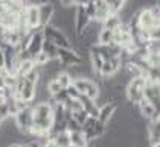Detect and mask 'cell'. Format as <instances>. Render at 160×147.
Wrapping results in <instances>:
<instances>
[{
    "label": "cell",
    "mask_w": 160,
    "mask_h": 147,
    "mask_svg": "<svg viewBox=\"0 0 160 147\" xmlns=\"http://www.w3.org/2000/svg\"><path fill=\"white\" fill-rule=\"evenodd\" d=\"M147 85V79L143 76L131 77L128 84L125 85V99L130 105H139V102L143 99V88Z\"/></svg>",
    "instance_id": "1"
},
{
    "label": "cell",
    "mask_w": 160,
    "mask_h": 147,
    "mask_svg": "<svg viewBox=\"0 0 160 147\" xmlns=\"http://www.w3.org/2000/svg\"><path fill=\"white\" fill-rule=\"evenodd\" d=\"M43 37H44V41L53 44L57 49H72L69 37L58 27H53L50 25L43 27Z\"/></svg>",
    "instance_id": "2"
},
{
    "label": "cell",
    "mask_w": 160,
    "mask_h": 147,
    "mask_svg": "<svg viewBox=\"0 0 160 147\" xmlns=\"http://www.w3.org/2000/svg\"><path fill=\"white\" fill-rule=\"evenodd\" d=\"M15 124L18 127V131L25 135H31V127L34 124V114H32V106L28 105L26 108L17 112V115L14 117Z\"/></svg>",
    "instance_id": "3"
},
{
    "label": "cell",
    "mask_w": 160,
    "mask_h": 147,
    "mask_svg": "<svg viewBox=\"0 0 160 147\" xmlns=\"http://www.w3.org/2000/svg\"><path fill=\"white\" fill-rule=\"evenodd\" d=\"M43 43H44L43 29L32 30L31 38H29V41H28V46H26V52L29 53L31 59H34L38 53H41V49H43Z\"/></svg>",
    "instance_id": "4"
},
{
    "label": "cell",
    "mask_w": 160,
    "mask_h": 147,
    "mask_svg": "<svg viewBox=\"0 0 160 147\" xmlns=\"http://www.w3.org/2000/svg\"><path fill=\"white\" fill-rule=\"evenodd\" d=\"M23 17H25V25L29 30H37L40 29V17H38V5H34V3H28L26 2V8L25 12H23Z\"/></svg>",
    "instance_id": "5"
},
{
    "label": "cell",
    "mask_w": 160,
    "mask_h": 147,
    "mask_svg": "<svg viewBox=\"0 0 160 147\" xmlns=\"http://www.w3.org/2000/svg\"><path fill=\"white\" fill-rule=\"evenodd\" d=\"M57 59L66 68L81 64V58H79V55L76 53L75 49H58V58Z\"/></svg>",
    "instance_id": "6"
},
{
    "label": "cell",
    "mask_w": 160,
    "mask_h": 147,
    "mask_svg": "<svg viewBox=\"0 0 160 147\" xmlns=\"http://www.w3.org/2000/svg\"><path fill=\"white\" fill-rule=\"evenodd\" d=\"M55 14V5L52 2H44L38 5V17H40V29L50 25Z\"/></svg>",
    "instance_id": "7"
},
{
    "label": "cell",
    "mask_w": 160,
    "mask_h": 147,
    "mask_svg": "<svg viewBox=\"0 0 160 147\" xmlns=\"http://www.w3.org/2000/svg\"><path fill=\"white\" fill-rule=\"evenodd\" d=\"M143 99L148 100L154 108L159 109V102H160L159 82H147V85L143 88Z\"/></svg>",
    "instance_id": "8"
},
{
    "label": "cell",
    "mask_w": 160,
    "mask_h": 147,
    "mask_svg": "<svg viewBox=\"0 0 160 147\" xmlns=\"http://www.w3.org/2000/svg\"><path fill=\"white\" fill-rule=\"evenodd\" d=\"M116 108H118V105L116 103H113V102H105L102 106H99V112H98V120L99 123H102V124H108L111 118L114 117V114H116Z\"/></svg>",
    "instance_id": "9"
},
{
    "label": "cell",
    "mask_w": 160,
    "mask_h": 147,
    "mask_svg": "<svg viewBox=\"0 0 160 147\" xmlns=\"http://www.w3.org/2000/svg\"><path fill=\"white\" fill-rule=\"evenodd\" d=\"M137 108H139L140 117H142V118H147V120H151V118L156 115V112H159V109L154 108V106H152L148 100H145V99H142V100L139 102Z\"/></svg>",
    "instance_id": "10"
},
{
    "label": "cell",
    "mask_w": 160,
    "mask_h": 147,
    "mask_svg": "<svg viewBox=\"0 0 160 147\" xmlns=\"http://www.w3.org/2000/svg\"><path fill=\"white\" fill-rule=\"evenodd\" d=\"M95 8H96V17H95V21L102 23V21L110 15L108 6H107V0H95Z\"/></svg>",
    "instance_id": "11"
},
{
    "label": "cell",
    "mask_w": 160,
    "mask_h": 147,
    "mask_svg": "<svg viewBox=\"0 0 160 147\" xmlns=\"http://www.w3.org/2000/svg\"><path fill=\"white\" fill-rule=\"evenodd\" d=\"M69 140H70V147H88V141L82 135V132H70Z\"/></svg>",
    "instance_id": "12"
},
{
    "label": "cell",
    "mask_w": 160,
    "mask_h": 147,
    "mask_svg": "<svg viewBox=\"0 0 160 147\" xmlns=\"http://www.w3.org/2000/svg\"><path fill=\"white\" fill-rule=\"evenodd\" d=\"M102 29H107V30H116L119 26L122 25V20H121V17L119 15H108L102 23Z\"/></svg>",
    "instance_id": "13"
},
{
    "label": "cell",
    "mask_w": 160,
    "mask_h": 147,
    "mask_svg": "<svg viewBox=\"0 0 160 147\" xmlns=\"http://www.w3.org/2000/svg\"><path fill=\"white\" fill-rule=\"evenodd\" d=\"M96 43L99 46H110V44H113V30L101 29L98 34V41Z\"/></svg>",
    "instance_id": "14"
},
{
    "label": "cell",
    "mask_w": 160,
    "mask_h": 147,
    "mask_svg": "<svg viewBox=\"0 0 160 147\" xmlns=\"http://www.w3.org/2000/svg\"><path fill=\"white\" fill-rule=\"evenodd\" d=\"M41 52L49 58L50 61H55V59L58 58V49H57L53 44L48 43V41H44V43H43V49H41Z\"/></svg>",
    "instance_id": "15"
},
{
    "label": "cell",
    "mask_w": 160,
    "mask_h": 147,
    "mask_svg": "<svg viewBox=\"0 0 160 147\" xmlns=\"http://www.w3.org/2000/svg\"><path fill=\"white\" fill-rule=\"evenodd\" d=\"M123 5H125V0H107V6L111 15H118L122 11Z\"/></svg>",
    "instance_id": "16"
},
{
    "label": "cell",
    "mask_w": 160,
    "mask_h": 147,
    "mask_svg": "<svg viewBox=\"0 0 160 147\" xmlns=\"http://www.w3.org/2000/svg\"><path fill=\"white\" fill-rule=\"evenodd\" d=\"M52 141L57 144L58 147H70V140H69V132H61V134H57Z\"/></svg>",
    "instance_id": "17"
},
{
    "label": "cell",
    "mask_w": 160,
    "mask_h": 147,
    "mask_svg": "<svg viewBox=\"0 0 160 147\" xmlns=\"http://www.w3.org/2000/svg\"><path fill=\"white\" fill-rule=\"evenodd\" d=\"M82 8H84V11H86L87 17L90 18V21H93V20H95V17H96L95 0H86V2H82Z\"/></svg>",
    "instance_id": "18"
},
{
    "label": "cell",
    "mask_w": 160,
    "mask_h": 147,
    "mask_svg": "<svg viewBox=\"0 0 160 147\" xmlns=\"http://www.w3.org/2000/svg\"><path fill=\"white\" fill-rule=\"evenodd\" d=\"M57 82L60 84V86H61L62 90H66L67 86L72 85L73 79L70 77V74H69L67 71H66V70H64V71H61V73L58 74V77H57Z\"/></svg>",
    "instance_id": "19"
},
{
    "label": "cell",
    "mask_w": 160,
    "mask_h": 147,
    "mask_svg": "<svg viewBox=\"0 0 160 147\" xmlns=\"http://www.w3.org/2000/svg\"><path fill=\"white\" fill-rule=\"evenodd\" d=\"M145 61L149 67H156V68H159L160 65V55L159 53H148L147 58H145Z\"/></svg>",
    "instance_id": "20"
},
{
    "label": "cell",
    "mask_w": 160,
    "mask_h": 147,
    "mask_svg": "<svg viewBox=\"0 0 160 147\" xmlns=\"http://www.w3.org/2000/svg\"><path fill=\"white\" fill-rule=\"evenodd\" d=\"M70 117H72L78 124H81V126H82V123L87 120V117H88V115L86 114V111L81 109V111H76V112H72V114H70Z\"/></svg>",
    "instance_id": "21"
},
{
    "label": "cell",
    "mask_w": 160,
    "mask_h": 147,
    "mask_svg": "<svg viewBox=\"0 0 160 147\" xmlns=\"http://www.w3.org/2000/svg\"><path fill=\"white\" fill-rule=\"evenodd\" d=\"M66 94H67V97L72 99V100H78L79 96H81V94L76 91V88H75L73 85H70V86H67V88H66Z\"/></svg>",
    "instance_id": "22"
},
{
    "label": "cell",
    "mask_w": 160,
    "mask_h": 147,
    "mask_svg": "<svg viewBox=\"0 0 160 147\" xmlns=\"http://www.w3.org/2000/svg\"><path fill=\"white\" fill-rule=\"evenodd\" d=\"M43 147H58V146H57V144H55L52 140H48V141L44 143V146H43Z\"/></svg>",
    "instance_id": "23"
},
{
    "label": "cell",
    "mask_w": 160,
    "mask_h": 147,
    "mask_svg": "<svg viewBox=\"0 0 160 147\" xmlns=\"http://www.w3.org/2000/svg\"><path fill=\"white\" fill-rule=\"evenodd\" d=\"M149 147H160V143H157V144H149Z\"/></svg>",
    "instance_id": "24"
},
{
    "label": "cell",
    "mask_w": 160,
    "mask_h": 147,
    "mask_svg": "<svg viewBox=\"0 0 160 147\" xmlns=\"http://www.w3.org/2000/svg\"><path fill=\"white\" fill-rule=\"evenodd\" d=\"M8 147H20V144H11V146H8Z\"/></svg>",
    "instance_id": "25"
},
{
    "label": "cell",
    "mask_w": 160,
    "mask_h": 147,
    "mask_svg": "<svg viewBox=\"0 0 160 147\" xmlns=\"http://www.w3.org/2000/svg\"><path fill=\"white\" fill-rule=\"evenodd\" d=\"M20 147H28V144H20Z\"/></svg>",
    "instance_id": "26"
},
{
    "label": "cell",
    "mask_w": 160,
    "mask_h": 147,
    "mask_svg": "<svg viewBox=\"0 0 160 147\" xmlns=\"http://www.w3.org/2000/svg\"><path fill=\"white\" fill-rule=\"evenodd\" d=\"M2 122H3V118H2V117H0V124H2Z\"/></svg>",
    "instance_id": "27"
}]
</instances>
